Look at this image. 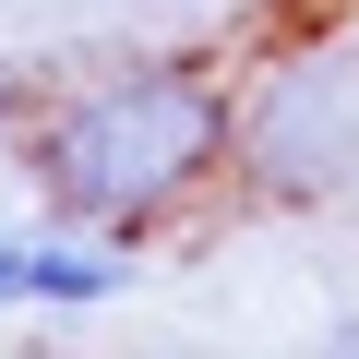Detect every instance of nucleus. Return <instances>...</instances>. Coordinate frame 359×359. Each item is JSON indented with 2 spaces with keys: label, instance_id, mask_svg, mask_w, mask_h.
I'll list each match as a JSON object with an SVG mask.
<instances>
[{
  "label": "nucleus",
  "instance_id": "obj_2",
  "mask_svg": "<svg viewBox=\"0 0 359 359\" xmlns=\"http://www.w3.org/2000/svg\"><path fill=\"white\" fill-rule=\"evenodd\" d=\"M240 180L276 204H323L359 180V36H311L240 84Z\"/></svg>",
  "mask_w": 359,
  "mask_h": 359
},
{
  "label": "nucleus",
  "instance_id": "obj_1",
  "mask_svg": "<svg viewBox=\"0 0 359 359\" xmlns=\"http://www.w3.org/2000/svg\"><path fill=\"white\" fill-rule=\"evenodd\" d=\"M13 156L48 216L144 252L240 180V84L192 48H132V60L48 84V108L13 132Z\"/></svg>",
  "mask_w": 359,
  "mask_h": 359
},
{
  "label": "nucleus",
  "instance_id": "obj_3",
  "mask_svg": "<svg viewBox=\"0 0 359 359\" xmlns=\"http://www.w3.org/2000/svg\"><path fill=\"white\" fill-rule=\"evenodd\" d=\"M132 287V240H96L72 216L13 228L0 216V311H108Z\"/></svg>",
  "mask_w": 359,
  "mask_h": 359
}]
</instances>
